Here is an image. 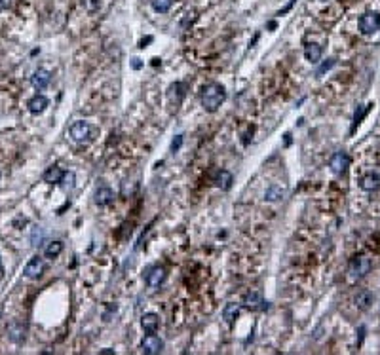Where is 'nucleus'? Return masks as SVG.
I'll return each instance as SVG.
<instances>
[{
	"instance_id": "1",
	"label": "nucleus",
	"mask_w": 380,
	"mask_h": 355,
	"mask_svg": "<svg viewBox=\"0 0 380 355\" xmlns=\"http://www.w3.org/2000/svg\"><path fill=\"white\" fill-rule=\"evenodd\" d=\"M227 99V89L213 82V84H207L204 89H202V107L206 108L207 112H215Z\"/></svg>"
},
{
	"instance_id": "2",
	"label": "nucleus",
	"mask_w": 380,
	"mask_h": 355,
	"mask_svg": "<svg viewBox=\"0 0 380 355\" xmlns=\"http://www.w3.org/2000/svg\"><path fill=\"white\" fill-rule=\"evenodd\" d=\"M371 270V258L365 255H359L354 257L348 264V278L352 281H358L361 278H365Z\"/></svg>"
},
{
	"instance_id": "3",
	"label": "nucleus",
	"mask_w": 380,
	"mask_h": 355,
	"mask_svg": "<svg viewBox=\"0 0 380 355\" xmlns=\"http://www.w3.org/2000/svg\"><path fill=\"white\" fill-rule=\"evenodd\" d=\"M69 135H71V139L75 141V142L84 144V142H87V141H91V137H93V129H91V126H89L87 122L78 120V122H75V124L69 128Z\"/></svg>"
},
{
	"instance_id": "4",
	"label": "nucleus",
	"mask_w": 380,
	"mask_h": 355,
	"mask_svg": "<svg viewBox=\"0 0 380 355\" xmlns=\"http://www.w3.org/2000/svg\"><path fill=\"white\" fill-rule=\"evenodd\" d=\"M359 31L361 34H375L380 31V13L377 11H367L359 17Z\"/></svg>"
},
{
	"instance_id": "5",
	"label": "nucleus",
	"mask_w": 380,
	"mask_h": 355,
	"mask_svg": "<svg viewBox=\"0 0 380 355\" xmlns=\"http://www.w3.org/2000/svg\"><path fill=\"white\" fill-rule=\"evenodd\" d=\"M163 350V342L160 340V336H156L154 333H149L141 342V352L147 355H158Z\"/></svg>"
},
{
	"instance_id": "6",
	"label": "nucleus",
	"mask_w": 380,
	"mask_h": 355,
	"mask_svg": "<svg viewBox=\"0 0 380 355\" xmlns=\"http://www.w3.org/2000/svg\"><path fill=\"white\" fill-rule=\"evenodd\" d=\"M329 167L335 175H344L346 169L350 167V156L346 152H335L329 160Z\"/></svg>"
},
{
	"instance_id": "7",
	"label": "nucleus",
	"mask_w": 380,
	"mask_h": 355,
	"mask_svg": "<svg viewBox=\"0 0 380 355\" xmlns=\"http://www.w3.org/2000/svg\"><path fill=\"white\" fill-rule=\"evenodd\" d=\"M44 268H46L44 260L36 255V257H33L27 264H25L23 274H25V278H29V280H38V278L44 274Z\"/></svg>"
},
{
	"instance_id": "8",
	"label": "nucleus",
	"mask_w": 380,
	"mask_h": 355,
	"mask_svg": "<svg viewBox=\"0 0 380 355\" xmlns=\"http://www.w3.org/2000/svg\"><path fill=\"white\" fill-rule=\"evenodd\" d=\"M145 280H147V285H149V287L158 289L163 281H165V268H162V266H152V268L147 272Z\"/></svg>"
},
{
	"instance_id": "9",
	"label": "nucleus",
	"mask_w": 380,
	"mask_h": 355,
	"mask_svg": "<svg viewBox=\"0 0 380 355\" xmlns=\"http://www.w3.org/2000/svg\"><path fill=\"white\" fill-rule=\"evenodd\" d=\"M50 82H52V72L46 71V69H38V71H34L33 76H31V84H33V87L38 89V91L46 89V87L50 86Z\"/></svg>"
},
{
	"instance_id": "10",
	"label": "nucleus",
	"mask_w": 380,
	"mask_h": 355,
	"mask_svg": "<svg viewBox=\"0 0 380 355\" xmlns=\"http://www.w3.org/2000/svg\"><path fill=\"white\" fill-rule=\"evenodd\" d=\"M93 202L95 205L99 207H107L114 202V192H112V188L109 186H99L97 190H95V196H93Z\"/></svg>"
},
{
	"instance_id": "11",
	"label": "nucleus",
	"mask_w": 380,
	"mask_h": 355,
	"mask_svg": "<svg viewBox=\"0 0 380 355\" xmlns=\"http://www.w3.org/2000/svg\"><path fill=\"white\" fill-rule=\"evenodd\" d=\"M63 175H65V171H63L59 165H52V167H48V169L44 171L42 179H44V183H48V184H59L63 181Z\"/></svg>"
},
{
	"instance_id": "12",
	"label": "nucleus",
	"mask_w": 380,
	"mask_h": 355,
	"mask_svg": "<svg viewBox=\"0 0 380 355\" xmlns=\"http://www.w3.org/2000/svg\"><path fill=\"white\" fill-rule=\"evenodd\" d=\"M29 112L31 114H42L46 108L50 107V101H48V97L44 95H34L31 101H29Z\"/></svg>"
},
{
	"instance_id": "13",
	"label": "nucleus",
	"mask_w": 380,
	"mask_h": 355,
	"mask_svg": "<svg viewBox=\"0 0 380 355\" xmlns=\"http://www.w3.org/2000/svg\"><path fill=\"white\" fill-rule=\"evenodd\" d=\"M141 327L145 333H156L160 327V317L156 313H145L141 317Z\"/></svg>"
},
{
	"instance_id": "14",
	"label": "nucleus",
	"mask_w": 380,
	"mask_h": 355,
	"mask_svg": "<svg viewBox=\"0 0 380 355\" xmlns=\"http://www.w3.org/2000/svg\"><path fill=\"white\" fill-rule=\"evenodd\" d=\"M321 55H323V50H321V46L319 44H306V48H304V57H306V61H310V63H319V59H321Z\"/></svg>"
},
{
	"instance_id": "15",
	"label": "nucleus",
	"mask_w": 380,
	"mask_h": 355,
	"mask_svg": "<svg viewBox=\"0 0 380 355\" xmlns=\"http://www.w3.org/2000/svg\"><path fill=\"white\" fill-rule=\"evenodd\" d=\"M361 188L365 192H375L380 188V175L379 173H367L363 179H361Z\"/></svg>"
},
{
	"instance_id": "16",
	"label": "nucleus",
	"mask_w": 380,
	"mask_h": 355,
	"mask_svg": "<svg viewBox=\"0 0 380 355\" xmlns=\"http://www.w3.org/2000/svg\"><path fill=\"white\" fill-rule=\"evenodd\" d=\"M354 302H356V306L359 310H369L371 304L375 302V294L371 290H359L358 294L354 296Z\"/></svg>"
},
{
	"instance_id": "17",
	"label": "nucleus",
	"mask_w": 380,
	"mask_h": 355,
	"mask_svg": "<svg viewBox=\"0 0 380 355\" xmlns=\"http://www.w3.org/2000/svg\"><path fill=\"white\" fill-rule=\"evenodd\" d=\"M261 304H264V302H262V296L257 290H251V292H247V294L243 296V306H245L247 310H253V312H255V310H261L262 308Z\"/></svg>"
},
{
	"instance_id": "18",
	"label": "nucleus",
	"mask_w": 380,
	"mask_h": 355,
	"mask_svg": "<svg viewBox=\"0 0 380 355\" xmlns=\"http://www.w3.org/2000/svg\"><path fill=\"white\" fill-rule=\"evenodd\" d=\"M239 315V304H234V302H230L225 306V310H223V319L228 323V325H232V323L238 319Z\"/></svg>"
},
{
	"instance_id": "19",
	"label": "nucleus",
	"mask_w": 380,
	"mask_h": 355,
	"mask_svg": "<svg viewBox=\"0 0 380 355\" xmlns=\"http://www.w3.org/2000/svg\"><path fill=\"white\" fill-rule=\"evenodd\" d=\"M232 183H234L232 173H228L223 169V171L217 175V186L221 188V190H230V188H232Z\"/></svg>"
},
{
	"instance_id": "20",
	"label": "nucleus",
	"mask_w": 380,
	"mask_h": 355,
	"mask_svg": "<svg viewBox=\"0 0 380 355\" xmlns=\"http://www.w3.org/2000/svg\"><path fill=\"white\" fill-rule=\"evenodd\" d=\"M285 190H283L282 186H278V184H272L266 188V192H264V198L268 200V202H278V200H282Z\"/></svg>"
},
{
	"instance_id": "21",
	"label": "nucleus",
	"mask_w": 380,
	"mask_h": 355,
	"mask_svg": "<svg viewBox=\"0 0 380 355\" xmlns=\"http://www.w3.org/2000/svg\"><path fill=\"white\" fill-rule=\"evenodd\" d=\"M61 251H63V243H61V241H52V243H48V247H46V257L57 258L61 255Z\"/></svg>"
},
{
	"instance_id": "22",
	"label": "nucleus",
	"mask_w": 380,
	"mask_h": 355,
	"mask_svg": "<svg viewBox=\"0 0 380 355\" xmlns=\"http://www.w3.org/2000/svg\"><path fill=\"white\" fill-rule=\"evenodd\" d=\"M173 6V0H152V8L158 13H165L169 11V8Z\"/></svg>"
},
{
	"instance_id": "23",
	"label": "nucleus",
	"mask_w": 380,
	"mask_h": 355,
	"mask_svg": "<svg viewBox=\"0 0 380 355\" xmlns=\"http://www.w3.org/2000/svg\"><path fill=\"white\" fill-rule=\"evenodd\" d=\"M371 107H373V105H367V107L359 108V112H358V110H356V116H354V128H356V126H358L359 122L363 120V116H365V114L369 112V108H371ZM354 128H352V129H354Z\"/></svg>"
},
{
	"instance_id": "24",
	"label": "nucleus",
	"mask_w": 380,
	"mask_h": 355,
	"mask_svg": "<svg viewBox=\"0 0 380 355\" xmlns=\"http://www.w3.org/2000/svg\"><path fill=\"white\" fill-rule=\"evenodd\" d=\"M333 67H335V59H327L325 63H323L321 67H319V69H317V76H321L323 72H327L329 69H333Z\"/></svg>"
},
{
	"instance_id": "25",
	"label": "nucleus",
	"mask_w": 380,
	"mask_h": 355,
	"mask_svg": "<svg viewBox=\"0 0 380 355\" xmlns=\"http://www.w3.org/2000/svg\"><path fill=\"white\" fill-rule=\"evenodd\" d=\"M181 144H183V135H177L173 139V142H171V150L177 152L179 148H181Z\"/></svg>"
},
{
	"instance_id": "26",
	"label": "nucleus",
	"mask_w": 380,
	"mask_h": 355,
	"mask_svg": "<svg viewBox=\"0 0 380 355\" xmlns=\"http://www.w3.org/2000/svg\"><path fill=\"white\" fill-rule=\"evenodd\" d=\"M84 4L89 11H95L99 8V0H84Z\"/></svg>"
},
{
	"instance_id": "27",
	"label": "nucleus",
	"mask_w": 380,
	"mask_h": 355,
	"mask_svg": "<svg viewBox=\"0 0 380 355\" xmlns=\"http://www.w3.org/2000/svg\"><path fill=\"white\" fill-rule=\"evenodd\" d=\"M42 239V232L40 228H34V234H33V245H38V241Z\"/></svg>"
},
{
	"instance_id": "28",
	"label": "nucleus",
	"mask_w": 380,
	"mask_h": 355,
	"mask_svg": "<svg viewBox=\"0 0 380 355\" xmlns=\"http://www.w3.org/2000/svg\"><path fill=\"white\" fill-rule=\"evenodd\" d=\"M8 6H10V0H0V11L6 10Z\"/></svg>"
},
{
	"instance_id": "29",
	"label": "nucleus",
	"mask_w": 380,
	"mask_h": 355,
	"mask_svg": "<svg viewBox=\"0 0 380 355\" xmlns=\"http://www.w3.org/2000/svg\"><path fill=\"white\" fill-rule=\"evenodd\" d=\"M101 354H103V355H110V354H114V350H109V348H107V350H103Z\"/></svg>"
},
{
	"instance_id": "30",
	"label": "nucleus",
	"mask_w": 380,
	"mask_h": 355,
	"mask_svg": "<svg viewBox=\"0 0 380 355\" xmlns=\"http://www.w3.org/2000/svg\"><path fill=\"white\" fill-rule=\"evenodd\" d=\"M133 67H135V69H139V67H141V63H139V59H133Z\"/></svg>"
},
{
	"instance_id": "31",
	"label": "nucleus",
	"mask_w": 380,
	"mask_h": 355,
	"mask_svg": "<svg viewBox=\"0 0 380 355\" xmlns=\"http://www.w3.org/2000/svg\"><path fill=\"white\" fill-rule=\"evenodd\" d=\"M4 278V266H2V262H0V280Z\"/></svg>"
}]
</instances>
